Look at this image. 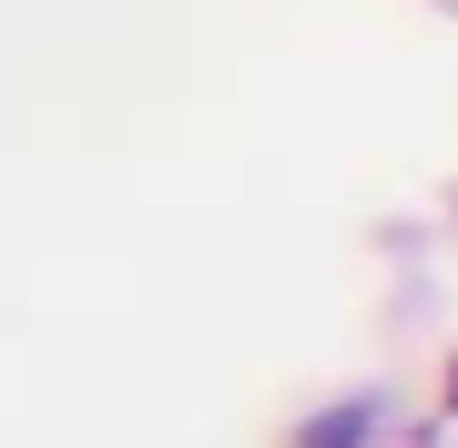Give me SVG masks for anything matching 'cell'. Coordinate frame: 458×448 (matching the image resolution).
<instances>
[{"mask_svg": "<svg viewBox=\"0 0 458 448\" xmlns=\"http://www.w3.org/2000/svg\"><path fill=\"white\" fill-rule=\"evenodd\" d=\"M357 438H367V408H336L327 428H306V438H295V448H357Z\"/></svg>", "mask_w": 458, "mask_h": 448, "instance_id": "1", "label": "cell"}, {"mask_svg": "<svg viewBox=\"0 0 458 448\" xmlns=\"http://www.w3.org/2000/svg\"><path fill=\"white\" fill-rule=\"evenodd\" d=\"M448 408H458V367H448Z\"/></svg>", "mask_w": 458, "mask_h": 448, "instance_id": "2", "label": "cell"}]
</instances>
